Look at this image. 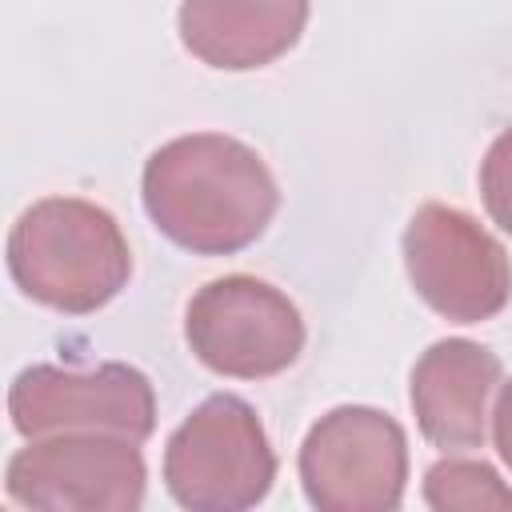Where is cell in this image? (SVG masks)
<instances>
[{"label": "cell", "mask_w": 512, "mask_h": 512, "mask_svg": "<svg viewBox=\"0 0 512 512\" xmlns=\"http://www.w3.org/2000/svg\"><path fill=\"white\" fill-rule=\"evenodd\" d=\"M276 180L252 148L200 132L164 144L144 168V208L180 248L220 256L252 244L276 212Z\"/></svg>", "instance_id": "6da1fadb"}, {"label": "cell", "mask_w": 512, "mask_h": 512, "mask_svg": "<svg viewBox=\"0 0 512 512\" xmlns=\"http://www.w3.org/2000/svg\"><path fill=\"white\" fill-rule=\"evenodd\" d=\"M8 268L32 300L60 312H92L120 292L132 252L104 208L52 196L12 224Z\"/></svg>", "instance_id": "7a4b0ae2"}, {"label": "cell", "mask_w": 512, "mask_h": 512, "mask_svg": "<svg viewBox=\"0 0 512 512\" xmlns=\"http://www.w3.org/2000/svg\"><path fill=\"white\" fill-rule=\"evenodd\" d=\"M276 476L260 420L236 396H212L180 424L164 452L168 492L184 508L228 512L256 504Z\"/></svg>", "instance_id": "3957f363"}, {"label": "cell", "mask_w": 512, "mask_h": 512, "mask_svg": "<svg viewBox=\"0 0 512 512\" xmlns=\"http://www.w3.org/2000/svg\"><path fill=\"white\" fill-rule=\"evenodd\" d=\"M184 332L200 364L240 380L276 376L304 348V320L296 304L252 276L204 284L188 304Z\"/></svg>", "instance_id": "277c9868"}, {"label": "cell", "mask_w": 512, "mask_h": 512, "mask_svg": "<svg viewBox=\"0 0 512 512\" xmlns=\"http://www.w3.org/2000/svg\"><path fill=\"white\" fill-rule=\"evenodd\" d=\"M408 452L396 420L372 408L328 412L300 448L304 492L328 512L396 508L404 492Z\"/></svg>", "instance_id": "5b68a950"}, {"label": "cell", "mask_w": 512, "mask_h": 512, "mask_svg": "<svg viewBox=\"0 0 512 512\" xmlns=\"http://www.w3.org/2000/svg\"><path fill=\"white\" fill-rule=\"evenodd\" d=\"M404 264L416 292L448 320L476 324L496 316L512 292L504 248L464 212L424 204L404 232Z\"/></svg>", "instance_id": "8992f818"}, {"label": "cell", "mask_w": 512, "mask_h": 512, "mask_svg": "<svg viewBox=\"0 0 512 512\" xmlns=\"http://www.w3.org/2000/svg\"><path fill=\"white\" fill-rule=\"evenodd\" d=\"M8 412L20 436L84 428L112 432L132 444H140L156 420L152 384L128 364H104L96 372L28 368L8 392Z\"/></svg>", "instance_id": "52a82bcc"}, {"label": "cell", "mask_w": 512, "mask_h": 512, "mask_svg": "<svg viewBox=\"0 0 512 512\" xmlns=\"http://www.w3.org/2000/svg\"><path fill=\"white\" fill-rule=\"evenodd\" d=\"M8 496L24 508H136L144 464L132 440H48L8 464Z\"/></svg>", "instance_id": "ba28073f"}, {"label": "cell", "mask_w": 512, "mask_h": 512, "mask_svg": "<svg viewBox=\"0 0 512 512\" xmlns=\"http://www.w3.org/2000/svg\"><path fill=\"white\" fill-rule=\"evenodd\" d=\"M500 380V360L472 340H440L412 368V408L436 448H476L484 440V400Z\"/></svg>", "instance_id": "9c48e42d"}, {"label": "cell", "mask_w": 512, "mask_h": 512, "mask_svg": "<svg viewBox=\"0 0 512 512\" xmlns=\"http://www.w3.org/2000/svg\"><path fill=\"white\" fill-rule=\"evenodd\" d=\"M308 20V0H184L180 40L212 68H260L288 52Z\"/></svg>", "instance_id": "30bf717a"}, {"label": "cell", "mask_w": 512, "mask_h": 512, "mask_svg": "<svg viewBox=\"0 0 512 512\" xmlns=\"http://www.w3.org/2000/svg\"><path fill=\"white\" fill-rule=\"evenodd\" d=\"M424 496L432 508H512V492L488 464L440 460L424 476Z\"/></svg>", "instance_id": "8fae6325"}, {"label": "cell", "mask_w": 512, "mask_h": 512, "mask_svg": "<svg viewBox=\"0 0 512 512\" xmlns=\"http://www.w3.org/2000/svg\"><path fill=\"white\" fill-rule=\"evenodd\" d=\"M480 192H484L492 220L512 236V128L492 140L484 168H480Z\"/></svg>", "instance_id": "7c38bea8"}, {"label": "cell", "mask_w": 512, "mask_h": 512, "mask_svg": "<svg viewBox=\"0 0 512 512\" xmlns=\"http://www.w3.org/2000/svg\"><path fill=\"white\" fill-rule=\"evenodd\" d=\"M492 432H496V448H500V456L508 460V468H512V380L500 388V400H496V424H492Z\"/></svg>", "instance_id": "4fadbf2b"}]
</instances>
